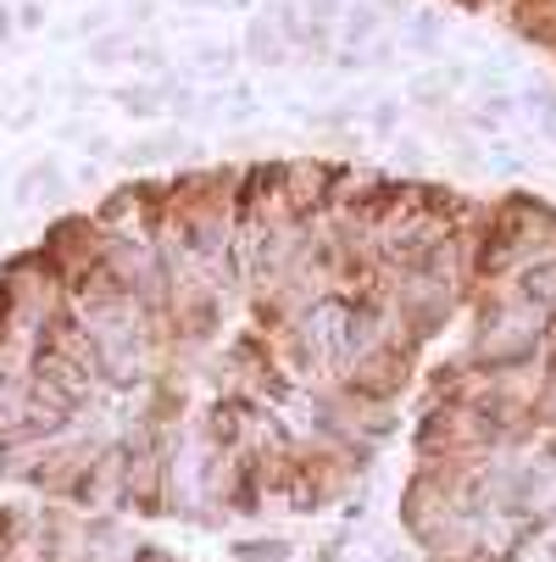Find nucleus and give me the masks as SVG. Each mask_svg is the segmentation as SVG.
I'll use <instances>...</instances> for the list:
<instances>
[{
	"label": "nucleus",
	"instance_id": "nucleus-1",
	"mask_svg": "<svg viewBox=\"0 0 556 562\" xmlns=\"http://www.w3.org/2000/svg\"><path fill=\"white\" fill-rule=\"evenodd\" d=\"M395 384H407V351H395V346H378V351H367L362 362H356V373H351V390H362V395H389Z\"/></svg>",
	"mask_w": 556,
	"mask_h": 562
},
{
	"label": "nucleus",
	"instance_id": "nucleus-2",
	"mask_svg": "<svg viewBox=\"0 0 556 562\" xmlns=\"http://www.w3.org/2000/svg\"><path fill=\"white\" fill-rule=\"evenodd\" d=\"M523 295L540 301V306H551V301H556V262H540V268L523 279Z\"/></svg>",
	"mask_w": 556,
	"mask_h": 562
}]
</instances>
